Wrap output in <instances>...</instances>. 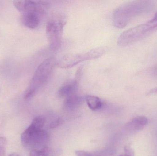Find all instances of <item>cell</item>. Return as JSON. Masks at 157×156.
I'll return each mask as SVG.
<instances>
[{
  "label": "cell",
  "mask_w": 157,
  "mask_h": 156,
  "mask_svg": "<svg viewBox=\"0 0 157 156\" xmlns=\"http://www.w3.org/2000/svg\"><path fill=\"white\" fill-rule=\"evenodd\" d=\"M155 5V2L150 0L131 1L123 4L113 12V25L118 28H123L135 17L151 11Z\"/></svg>",
  "instance_id": "6da1fadb"
},
{
  "label": "cell",
  "mask_w": 157,
  "mask_h": 156,
  "mask_svg": "<svg viewBox=\"0 0 157 156\" xmlns=\"http://www.w3.org/2000/svg\"><path fill=\"white\" fill-rule=\"evenodd\" d=\"M45 121L44 116H36L33 119L30 125L22 133L21 143L25 147L31 150L48 148L49 135L43 129Z\"/></svg>",
  "instance_id": "7a4b0ae2"
},
{
  "label": "cell",
  "mask_w": 157,
  "mask_h": 156,
  "mask_svg": "<svg viewBox=\"0 0 157 156\" xmlns=\"http://www.w3.org/2000/svg\"><path fill=\"white\" fill-rule=\"evenodd\" d=\"M13 5L22 13V24L31 29L39 25L49 8L48 3L45 1H15Z\"/></svg>",
  "instance_id": "3957f363"
},
{
  "label": "cell",
  "mask_w": 157,
  "mask_h": 156,
  "mask_svg": "<svg viewBox=\"0 0 157 156\" xmlns=\"http://www.w3.org/2000/svg\"><path fill=\"white\" fill-rule=\"evenodd\" d=\"M57 62L54 57L45 59L36 70L28 87L25 92L24 98L31 99L46 83L51 74Z\"/></svg>",
  "instance_id": "277c9868"
},
{
  "label": "cell",
  "mask_w": 157,
  "mask_h": 156,
  "mask_svg": "<svg viewBox=\"0 0 157 156\" xmlns=\"http://www.w3.org/2000/svg\"><path fill=\"white\" fill-rule=\"evenodd\" d=\"M157 30V12L148 22L124 31L118 38V45L121 47L129 45L146 37Z\"/></svg>",
  "instance_id": "5b68a950"
},
{
  "label": "cell",
  "mask_w": 157,
  "mask_h": 156,
  "mask_svg": "<svg viewBox=\"0 0 157 156\" xmlns=\"http://www.w3.org/2000/svg\"><path fill=\"white\" fill-rule=\"evenodd\" d=\"M67 22L65 15L60 13L52 15L46 25V33L49 48L52 51L58 50L61 45L63 28Z\"/></svg>",
  "instance_id": "8992f818"
},
{
  "label": "cell",
  "mask_w": 157,
  "mask_h": 156,
  "mask_svg": "<svg viewBox=\"0 0 157 156\" xmlns=\"http://www.w3.org/2000/svg\"><path fill=\"white\" fill-rule=\"evenodd\" d=\"M106 51L105 48L99 47L93 49L85 53L65 55L58 60L57 66L61 68H69L80 62L98 58L103 56Z\"/></svg>",
  "instance_id": "52a82bcc"
},
{
  "label": "cell",
  "mask_w": 157,
  "mask_h": 156,
  "mask_svg": "<svg viewBox=\"0 0 157 156\" xmlns=\"http://www.w3.org/2000/svg\"><path fill=\"white\" fill-rule=\"evenodd\" d=\"M148 123V119L145 116H137L125 124L124 130L128 133H135L143 130Z\"/></svg>",
  "instance_id": "ba28073f"
},
{
  "label": "cell",
  "mask_w": 157,
  "mask_h": 156,
  "mask_svg": "<svg viewBox=\"0 0 157 156\" xmlns=\"http://www.w3.org/2000/svg\"><path fill=\"white\" fill-rule=\"evenodd\" d=\"M78 80L79 79L75 78V79L67 81L64 83L58 91V94L59 97L66 98L76 94L78 90Z\"/></svg>",
  "instance_id": "9c48e42d"
},
{
  "label": "cell",
  "mask_w": 157,
  "mask_h": 156,
  "mask_svg": "<svg viewBox=\"0 0 157 156\" xmlns=\"http://www.w3.org/2000/svg\"><path fill=\"white\" fill-rule=\"evenodd\" d=\"M86 98L77 94L69 96L65 98L64 102V108L70 111H75L81 106Z\"/></svg>",
  "instance_id": "30bf717a"
},
{
  "label": "cell",
  "mask_w": 157,
  "mask_h": 156,
  "mask_svg": "<svg viewBox=\"0 0 157 156\" xmlns=\"http://www.w3.org/2000/svg\"><path fill=\"white\" fill-rule=\"evenodd\" d=\"M113 153L114 152L112 149L107 148L93 152L77 150L75 152V154L76 156H112Z\"/></svg>",
  "instance_id": "8fae6325"
},
{
  "label": "cell",
  "mask_w": 157,
  "mask_h": 156,
  "mask_svg": "<svg viewBox=\"0 0 157 156\" xmlns=\"http://www.w3.org/2000/svg\"><path fill=\"white\" fill-rule=\"evenodd\" d=\"M86 102L89 108L92 111L100 110L102 106L101 100L95 96H88L86 98Z\"/></svg>",
  "instance_id": "7c38bea8"
},
{
  "label": "cell",
  "mask_w": 157,
  "mask_h": 156,
  "mask_svg": "<svg viewBox=\"0 0 157 156\" xmlns=\"http://www.w3.org/2000/svg\"><path fill=\"white\" fill-rule=\"evenodd\" d=\"M48 149L47 148L41 150H31L29 156H48Z\"/></svg>",
  "instance_id": "4fadbf2b"
},
{
  "label": "cell",
  "mask_w": 157,
  "mask_h": 156,
  "mask_svg": "<svg viewBox=\"0 0 157 156\" xmlns=\"http://www.w3.org/2000/svg\"><path fill=\"white\" fill-rule=\"evenodd\" d=\"M6 143V138L0 137V156H5Z\"/></svg>",
  "instance_id": "5bb4252c"
},
{
  "label": "cell",
  "mask_w": 157,
  "mask_h": 156,
  "mask_svg": "<svg viewBox=\"0 0 157 156\" xmlns=\"http://www.w3.org/2000/svg\"><path fill=\"white\" fill-rule=\"evenodd\" d=\"M63 122H64L63 119L61 117H59L57 120L52 122L50 124L49 127L52 129L57 128L61 125L63 123Z\"/></svg>",
  "instance_id": "9a60e30c"
},
{
  "label": "cell",
  "mask_w": 157,
  "mask_h": 156,
  "mask_svg": "<svg viewBox=\"0 0 157 156\" xmlns=\"http://www.w3.org/2000/svg\"><path fill=\"white\" fill-rule=\"evenodd\" d=\"M124 153L119 156H135L134 151L129 146H126L124 147Z\"/></svg>",
  "instance_id": "2e32d148"
},
{
  "label": "cell",
  "mask_w": 157,
  "mask_h": 156,
  "mask_svg": "<svg viewBox=\"0 0 157 156\" xmlns=\"http://www.w3.org/2000/svg\"><path fill=\"white\" fill-rule=\"evenodd\" d=\"M151 73L154 77L157 78V64L152 68L151 70Z\"/></svg>",
  "instance_id": "e0dca14e"
},
{
  "label": "cell",
  "mask_w": 157,
  "mask_h": 156,
  "mask_svg": "<svg viewBox=\"0 0 157 156\" xmlns=\"http://www.w3.org/2000/svg\"><path fill=\"white\" fill-rule=\"evenodd\" d=\"M157 93V88H155V89L151 90L150 91V92H149V93H148L149 94H151V93Z\"/></svg>",
  "instance_id": "ac0fdd59"
},
{
  "label": "cell",
  "mask_w": 157,
  "mask_h": 156,
  "mask_svg": "<svg viewBox=\"0 0 157 156\" xmlns=\"http://www.w3.org/2000/svg\"><path fill=\"white\" fill-rule=\"evenodd\" d=\"M9 156H19V155H18V154H17V153H13V154L10 155Z\"/></svg>",
  "instance_id": "d6986e66"
}]
</instances>
